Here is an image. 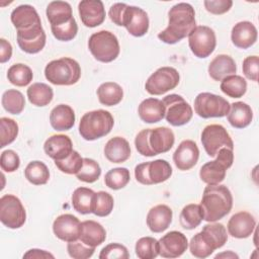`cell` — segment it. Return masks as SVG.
<instances>
[{"instance_id": "cell-1", "label": "cell", "mask_w": 259, "mask_h": 259, "mask_svg": "<svg viewBox=\"0 0 259 259\" xmlns=\"http://www.w3.org/2000/svg\"><path fill=\"white\" fill-rule=\"evenodd\" d=\"M168 26L158 33V38L168 45L177 44L196 27L195 11L189 3L173 5L168 12Z\"/></svg>"}, {"instance_id": "cell-2", "label": "cell", "mask_w": 259, "mask_h": 259, "mask_svg": "<svg viewBox=\"0 0 259 259\" xmlns=\"http://www.w3.org/2000/svg\"><path fill=\"white\" fill-rule=\"evenodd\" d=\"M199 205L202 210L203 221L213 223L230 213L233 207V195L226 185L207 184L203 190Z\"/></svg>"}, {"instance_id": "cell-3", "label": "cell", "mask_w": 259, "mask_h": 259, "mask_svg": "<svg viewBox=\"0 0 259 259\" xmlns=\"http://www.w3.org/2000/svg\"><path fill=\"white\" fill-rule=\"evenodd\" d=\"M114 124L112 114L104 109L88 111L79 122V134L86 141H95L107 136Z\"/></svg>"}, {"instance_id": "cell-4", "label": "cell", "mask_w": 259, "mask_h": 259, "mask_svg": "<svg viewBox=\"0 0 259 259\" xmlns=\"http://www.w3.org/2000/svg\"><path fill=\"white\" fill-rule=\"evenodd\" d=\"M45 77L54 85L70 86L79 81L81 77V67L76 60L63 57L47 64Z\"/></svg>"}, {"instance_id": "cell-5", "label": "cell", "mask_w": 259, "mask_h": 259, "mask_svg": "<svg viewBox=\"0 0 259 259\" xmlns=\"http://www.w3.org/2000/svg\"><path fill=\"white\" fill-rule=\"evenodd\" d=\"M88 49L95 60L101 63L114 61L120 52L117 37L108 30H100L90 35Z\"/></svg>"}, {"instance_id": "cell-6", "label": "cell", "mask_w": 259, "mask_h": 259, "mask_svg": "<svg viewBox=\"0 0 259 259\" xmlns=\"http://www.w3.org/2000/svg\"><path fill=\"white\" fill-rule=\"evenodd\" d=\"M229 110V101L210 92H201L194 99V111L202 118L224 117L228 114Z\"/></svg>"}, {"instance_id": "cell-7", "label": "cell", "mask_w": 259, "mask_h": 259, "mask_svg": "<svg viewBox=\"0 0 259 259\" xmlns=\"http://www.w3.org/2000/svg\"><path fill=\"white\" fill-rule=\"evenodd\" d=\"M165 106V118L173 126H181L190 121L193 110L190 104L178 94H169L162 99Z\"/></svg>"}, {"instance_id": "cell-8", "label": "cell", "mask_w": 259, "mask_h": 259, "mask_svg": "<svg viewBox=\"0 0 259 259\" xmlns=\"http://www.w3.org/2000/svg\"><path fill=\"white\" fill-rule=\"evenodd\" d=\"M0 221L9 229H19L26 221V211L20 199L13 194L0 198Z\"/></svg>"}, {"instance_id": "cell-9", "label": "cell", "mask_w": 259, "mask_h": 259, "mask_svg": "<svg viewBox=\"0 0 259 259\" xmlns=\"http://www.w3.org/2000/svg\"><path fill=\"white\" fill-rule=\"evenodd\" d=\"M188 46L192 54L199 58L209 57L217 46V37L212 28L206 25H198L188 34Z\"/></svg>"}, {"instance_id": "cell-10", "label": "cell", "mask_w": 259, "mask_h": 259, "mask_svg": "<svg viewBox=\"0 0 259 259\" xmlns=\"http://www.w3.org/2000/svg\"><path fill=\"white\" fill-rule=\"evenodd\" d=\"M180 81L178 71L173 67L157 69L146 81L145 89L151 95H162L174 89Z\"/></svg>"}, {"instance_id": "cell-11", "label": "cell", "mask_w": 259, "mask_h": 259, "mask_svg": "<svg viewBox=\"0 0 259 259\" xmlns=\"http://www.w3.org/2000/svg\"><path fill=\"white\" fill-rule=\"evenodd\" d=\"M201 144L206 154L215 157L220 149L230 148L234 150V142L222 124H208L201 133Z\"/></svg>"}, {"instance_id": "cell-12", "label": "cell", "mask_w": 259, "mask_h": 259, "mask_svg": "<svg viewBox=\"0 0 259 259\" xmlns=\"http://www.w3.org/2000/svg\"><path fill=\"white\" fill-rule=\"evenodd\" d=\"M121 26H124L133 36H143L149 30V16L144 9L126 5L121 18Z\"/></svg>"}, {"instance_id": "cell-13", "label": "cell", "mask_w": 259, "mask_h": 259, "mask_svg": "<svg viewBox=\"0 0 259 259\" xmlns=\"http://www.w3.org/2000/svg\"><path fill=\"white\" fill-rule=\"evenodd\" d=\"M159 255L163 258H178L187 250L186 236L179 231H171L158 240Z\"/></svg>"}, {"instance_id": "cell-14", "label": "cell", "mask_w": 259, "mask_h": 259, "mask_svg": "<svg viewBox=\"0 0 259 259\" xmlns=\"http://www.w3.org/2000/svg\"><path fill=\"white\" fill-rule=\"evenodd\" d=\"M17 44L21 51L27 54H37L46 46L47 35L41 24L26 30L16 31Z\"/></svg>"}, {"instance_id": "cell-15", "label": "cell", "mask_w": 259, "mask_h": 259, "mask_svg": "<svg viewBox=\"0 0 259 259\" xmlns=\"http://www.w3.org/2000/svg\"><path fill=\"white\" fill-rule=\"evenodd\" d=\"M81 222L71 213H64L54 221L53 232L55 236L64 242H73L79 240Z\"/></svg>"}, {"instance_id": "cell-16", "label": "cell", "mask_w": 259, "mask_h": 259, "mask_svg": "<svg viewBox=\"0 0 259 259\" xmlns=\"http://www.w3.org/2000/svg\"><path fill=\"white\" fill-rule=\"evenodd\" d=\"M82 23L87 27H96L105 19V8L100 0H82L78 4Z\"/></svg>"}, {"instance_id": "cell-17", "label": "cell", "mask_w": 259, "mask_h": 259, "mask_svg": "<svg viewBox=\"0 0 259 259\" xmlns=\"http://www.w3.org/2000/svg\"><path fill=\"white\" fill-rule=\"evenodd\" d=\"M199 158V149L192 140L182 141L173 154V162L178 170L187 171L193 168Z\"/></svg>"}, {"instance_id": "cell-18", "label": "cell", "mask_w": 259, "mask_h": 259, "mask_svg": "<svg viewBox=\"0 0 259 259\" xmlns=\"http://www.w3.org/2000/svg\"><path fill=\"white\" fill-rule=\"evenodd\" d=\"M256 228L255 218L248 211H239L231 217L228 222V232L233 238L246 239Z\"/></svg>"}, {"instance_id": "cell-19", "label": "cell", "mask_w": 259, "mask_h": 259, "mask_svg": "<svg viewBox=\"0 0 259 259\" xmlns=\"http://www.w3.org/2000/svg\"><path fill=\"white\" fill-rule=\"evenodd\" d=\"M12 24L17 30H26L41 24L40 17L35 8L29 4H22L13 9L10 15Z\"/></svg>"}, {"instance_id": "cell-20", "label": "cell", "mask_w": 259, "mask_h": 259, "mask_svg": "<svg viewBox=\"0 0 259 259\" xmlns=\"http://www.w3.org/2000/svg\"><path fill=\"white\" fill-rule=\"evenodd\" d=\"M257 36V28L250 21H240L236 23L231 31V39L233 45L243 50L252 47L256 42Z\"/></svg>"}, {"instance_id": "cell-21", "label": "cell", "mask_w": 259, "mask_h": 259, "mask_svg": "<svg viewBox=\"0 0 259 259\" xmlns=\"http://www.w3.org/2000/svg\"><path fill=\"white\" fill-rule=\"evenodd\" d=\"M173 211L166 204L153 206L147 214V226L153 233H162L168 229L172 223Z\"/></svg>"}, {"instance_id": "cell-22", "label": "cell", "mask_w": 259, "mask_h": 259, "mask_svg": "<svg viewBox=\"0 0 259 259\" xmlns=\"http://www.w3.org/2000/svg\"><path fill=\"white\" fill-rule=\"evenodd\" d=\"M45 153L55 161L67 158L73 151V143L66 135H54L44 144Z\"/></svg>"}, {"instance_id": "cell-23", "label": "cell", "mask_w": 259, "mask_h": 259, "mask_svg": "<svg viewBox=\"0 0 259 259\" xmlns=\"http://www.w3.org/2000/svg\"><path fill=\"white\" fill-rule=\"evenodd\" d=\"M174 142V133L169 127L158 126L150 130L149 145L155 156L170 151Z\"/></svg>"}, {"instance_id": "cell-24", "label": "cell", "mask_w": 259, "mask_h": 259, "mask_svg": "<svg viewBox=\"0 0 259 259\" xmlns=\"http://www.w3.org/2000/svg\"><path fill=\"white\" fill-rule=\"evenodd\" d=\"M106 239V231L101 224L87 220L81 222L79 240L89 247L96 248L101 245Z\"/></svg>"}, {"instance_id": "cell-25", "label": "cell", "mask_w": 259, "mask_h": 259, "mask_svg": "<svg viewBox=\"0 0 259 259\" xmlns=\"http://www.w3.org/2000/svg\"><path fill=\"white\" fill-rule=\"evenodd\" d=\"M138 114L144 122L156 123L165 117V106L158 98H146L140 103Z\"/></svg>"}, {"instance_id": "cell-26", "label": "cell", "mask_w": 259, "mask_h": 259, "mask_svg": "<svg viewBox=\"0 0 259 259\" xmlns=\"http://www.w3.org/2000/svg\"><path fill=\"white\" fill-rule=\"evenodd\" d=\"M207 71L211 79L214 81H222L227 76L234 75L237 72V66L231 56L221 54L211 60Z\"/></svg>"}, {"instance_id": "cell-27", "label": "cell", "mask_w": 259, "mask_h": 259, "mask_svg": "<svg viewBox=\"0 0 259 259\" xmlns=\"http://www.w3.org/2000/svg\"><path fill=\"white\" fill-rule=\"evenodd\" d=\"M104 156L111 163H123L131 156L128 142L122 137L111 138L104 146Z\"/></svg>"}, {"instance_id": "cell-28", "label": "cell", "mask_w": 259, "mask_h": 259, "mask_svg": "<svg viewBox=\"0 0 259 259\" xmlns=\"http://www.w3.org/2000/svg\"><path fill=\"white\" fill-rule=\"evenodd\" d=\"M75 112L70 105L59 104L50 113V123L56 131H69L75 124Z\"/></svg>"}, {"instance_id": "cell-29", "label": "cell", "mask_w": 259, "mask_h": 259, "mask_svg": "<svg viewBox=\"0 0 259 259\" xmlns=\"http://www.w3.org/2000/svg\"><path fill=\"white\" fill-rule=\"evenodd\" d=\"M229 123L235 128H244L248 126L253 119V111L250 105L243 101H237L230 104V110L227 114Z\"/></svg>"}, {"instance_id": "cell-30", "label": "cell", "mask_w": 259, "mask_h": 259, "mask_svg": "<svg viewBox=\"0 0 259 259\" xmlns=\"http://www.w3.org/2000/svg\"><path fill=\"white\" fill-rule=\"evenodd\" d=\"M202 240L214 251L222 248L228 241L227 230L223 224L210 223L203 226L199 232Z\"/></svg>"}, {"instance_id": "cell-31", "label": "cell", "mask_w": 259, "mask_h": 259, "mask_svg": "<svg viewBox=\"0 0 259 259\" xmlns=\"http://www.w3.org/2000/svg\"><path fill=\"white\" fill-rule=\"evenodd\" d=\"M47 18L51 26L60 25L73 18L72 7L65 1H52L47 6Z\"/></svg>"}, {"instance_id": "cell-32", "label": "cell", "mask_w": 259, "mask_h": 259, "mask_svg": "<svg viewBox=\"0 0 259 259\" xmlns=\"http://www.w3.org/2000/svg\"><path fill=\"white\" fill-rule=\"evenodd\" d=\"M228 168L217 158L212 161L203 164L199 170V177L202 182L214 185L220 184L226 177Z\"/></svg>"}, {"instance_id": "cell-33", "label": "cell", "mask_w": 259, "mask_h": 259, "mask_svg": "<svg viewBox=\"0 0 259 259\" xmlns=\"http://www.w3.org/2000/svg\"><path fill=\"white\" fill-rule=\"evenodd\" d=\"M96 94L99 102L105 106L116 105L123 98V90L121 86L115 82H104L100 84Z\"/></svg>"}, {"instance_id": "cell-34", "label": "cell", "mask_w": 259, "mask_h": 259, "mask_svg": "<svg viewBox=\"0 0 259 259\" xmlns=\"http://www.w3.org/2000/svg\"><path fill=\"white\" fill-rule=\"evenodd\" d=\"M26 95L32 105L44 107L52 102L54 97V91L48 84L36 82L31 84L27 88Z\"/></svg>"}, {"instance_id": "cell-35", "label": "cell", "mask_w": 259, "mask_h": 259, "mask_svg": "<svg viewBox=\"0 0 259 259\" xmlns=\"http://www.w3.org/2000/svg\"><path fill=\"white\" fill-rule=\"evenodd\" d=\"M94 191L87 187H78L73 191L71 200L73 208L81 213L88 214L92 212V202Z\"/></svg>"}, {"instance_id": "cell-36", "label": "cell", "mask_w": 259, "mask_h": 259, "mask_svg": "<svg viewBox=\"0 0 259 259\" xmlns=\"http://www.w3.org/2000/svg\"><path fill=\"white\" fill-rule=\"evenodd\" d=\"M222 92L231 98H240L247 91V81L240 75H230L221 81Z\"/></svg>"}, {"instance_id": "cell-37", "label": "cell", "mask_w": 259, "mask_h": 259, "mask_svg": "<svg viewBox=\"0 0 259 259\" xmlns=\"http://www.w3.org/2000/svg\"><path fill=\"white\" fill-rule=\"evenodd\" d=\"M26 180L33 185H44L50 179V171L47 165L41 161H31L24 169Z\"/></svg>"}, {"instance_id": "cell-38", "label": "cell", "mask_w": 259, "mask_h": 259, "mask_svg": "<svg viewBox=\"0 0 259 259\" xmlns=\"http://www.w3.org/2000/svg\"><path fill=\"white\" fill-rule=\"evenodd\" d=\"M203 221L202 210L199 204L190 203L185 205L179 215V223L185 230H193L197 228Z\"/></svg>"}, {"instance_id": "cell-39", "label": "cell", "mask_w": 259, "mask_h": 259, "mask_svg": "<svg viewBox=\"0 0 259 259\" xmlns=\"http://www.w3.org/2000/svg\"><path fill=\"white\" fill-rule=\"evenodd\" d=\"M149 179L153 184H159L168 180L172 175V167L164 159L149 161Z\"/></svg>"}, {"instance_id": "cell-40", "label": "cell", "mask_w": 259, "mask_h": 259, "mask_svg": "<svg viewBox=\"0 0 259 259\" xmlns=\"http://www.w3.org/2000/svg\"><path fill=\"white\" fill-rule=\"evenodd\" d=\"M8 81L17 87H24L28 85L33 79V73L31 69L22 63L12 65L7 71Z\"/></svg>"}, {"instance_id": "cell-41", "label": "cell", "mask_w": 259, "mask_h": 259, "mask_svg": "<svg viewBox=\"0 0 259 259\" xmlns=\"http://www.w3.org/2000/svg\"><path fill=\"white\" fill-rule=\"evenodd\" d=\"M3 108L11 114H20L25 106L23 94L16 89L6 90L1 98Z\"/></svg>"}, {"instance_id": "cell-42", "label": "cell", "mask_w": 259, "mask_h": 259, "mask_svg": "<svg viewBox=\"0 0 259 259\" xmlns=\"http://www.w3.org/2000/svg\"><path fill=\"white\" fill-rule=\"evenodd\" d=\"M130 180V170L125 167L112 168L104 176L105 185L112 190H118L125 187Z\"/></svg>"}, {"instance_id": "cell-43", "label": "cell", "mask_w": 259, "mask_h": 259, "mask_svg": "<svg viewBox=\"0 0 259 259\" xmlns=\"http://www.w3.org/2000/svg\"><path fill=\"white\" fill-rule=\"evenodd\" d=\"M135 251L140 259H154L159 256V242L153 237H142L137 241Z\"/></svg>"}, {"instance_id": "cell-44", "label": "cell", "mask_w": 259, "mask_h": 259, "mask_svg": "<svg viewBox=\"0 0 259 259\" xmlns=\"http://www.w3.org/2000/svg\"><path fill=\"white\" fill-rule=\"evenodd\" d=\"M114 206V200L111 194L106 191L94 193L92 202V213L97 217H107L111 213Z\"/></svg>"}, {"instance_id": "cell-45", "label": "cell", "mask_w": 259, "mask_h": 259, "mask_svg": "<svg viewBox=\"0 0 259 259\" xmlns=\"http://www.w3.org/2000/svg\"><path fill=\"white\" fill-rule=\"evenodd\" d=\"M101 175V168L99 164L91 159V158H83V166L76 174L78 180L86 182V183H93Z\"/></svg>"}, {"instance_id": "cell-46", "label": "cell", "mask_w": 259, "mask_h": 259, "mask_svg": "<svg viewBox=\"0 0 259 259\" xmlns=\"http://www.w3.org/2000/svg\"><path fill=\"white\" fill-rule=\"evenodd\" d=\"M18 135L17 122L9 117L0 118V148L13 143Z\"/></svg>"}, {"instance_id": "cell-47", "label": "cell", "mask_w": 259, "mask_h": 259, "mask_svg": "<svg viewBox=\"0 0 259 259\" xmlns=\"http://www.w3.org/2000/svg\"><path fill=\"white\" fill-rule=\"evenodd\" d=\"M55 165L61 172L65 174L76 175L83 166V158L77 151L73 150L67 158L55 161Z\"/></svg>"}, {"instance_id": "cell-48", "label": "cell", "mask_w": 259, "mask_h": 259, "mask_svg": "<svg viewBox=\"0 0 259 259\" xmlns=\"http://www.w3.org/2000/svg\"><path fill=\"white\" fill-rule=\"evenodd\" d=\"M51 30L54 37L57 38L58 40L69 41V40H72L77 35L78 25L75 18L73 17L66 23L51 26Z\"/></svg>"}, {"instance_id": "cell-49", "label": "cell", "mask_w": 259, "mask_h": 259, "mask_svg": "<svg viewBox=\"0 0 259 259\" xmlns=\"http://www.w3.org/2000/svg\"><path fill=\"white\" fill-rule=\"evenodd\" d=\"M189 251L192 256L200 259L210 256L213 252V250L202 240L199 233L195 234L191 238L189 242Z\"/></svg>"}, {"instance_id": "cell-50", "label": "cell", "mask_w": 259, "mask_h": 259, "mask_svg": "<svg viewBox=\"0 0 259 259\" xmlns=\"http://www.w3.org/2000/svg\"><path fill=\"white\" fill-rule=\"evenodd\" d=\"M67 251L71 258L74 259H88L95 251V248L85 245L80 240L69 242L67 245Z\"/></svg>"}, {"instance_id": "cell-51", "label": "cell", "mask_w": 259, "mask_h": 259, "mask_svg": "<svg viewBox=\"0 0 259 259\" xmlns=\"http://www.w3.org/2000/svg\"><path fill=\"white\" fill-rule=\"evenodd\" d=\"M130 257L125 246L118 243H110L102 248L99 254L100 259H127Z\"/></svg>"}, {"instance_id": "cell-52", "label": "cell", "mask_w": 259, "mask_h": 259, "mask_svg": "<svg viewBox=\"0 0 259 259\" xmlns=\"http://www.w3.org/2000/svg\"><path fill=\"white\" fill-rule=\"evenodd\" d=\"M20 166L19 156L13 150H5L0 156V167L3 171L12 173Z\"/></svg>"}, {"instance_id": "cell-53", "label": "cell", "mask_w": 259, "mask_h": 259, "mask_svg": "<svg viewBox=\"0 0 259 259\" xmlns=\"http://www.w3.org/2000/svg\"><path fill=\"white\" fill-rule=\"evenodd\" d=\"M151 128L142 130L135 138V146L139 154L145 157H153L155 156L152 152L149 145V134Z\"/></svg>"}, {"instance_id": "cell-54", "label": "cell", "mask_w": 259, "mask_h": 259, "mask_svg": "<svg viewBox=\"0 0 259 259\" xmlns=\"http://www.w3.org/2000/svg\"><path fill=\"white\" fill-rule=\"evenodd\" d=\"M258 68H259V58L258 56L246 57L243 61L242 69L245 77L251 81H258Z\"/></svg>"}, {"instance_id": "cell-55", "label": "cell", "mask_w": 259, "mask_h": 259, "mask_svg": "<svg viewBox=\"0 0 259 259\" xmlns=\"http://www.w3.org/2000/svg\"><path fill=\"white\" fill-rule=\"evenodd\" d=\"M204 8L211 14L221 15L228 12L232 6V0H204L203 1Z\"/></svg>"}, {"instance_id": "cell-56", "label": "cell", "mask_w": 259, "mask_h": 259, "mask_svg": "<svg viewBox=\"0 0 259 259\" xmlns=\"http://www.w3.org/2000/svg\"><path fill=\"white\" fill-rule=\"evenodd\" d=\"M148 167H149V162H144V163L138 164L135 167L136 180L143 185H152V183L149 179Z\"/></svg>"}, {"instance_id": "cell-57", "label": "cell", "mask_w": 259, "mask_h": 259, "mask_svg": "<svg viewBox=\"0 0 259 259\" xmlns=\"http://www.w3.org/2000/svg\"><path fill=\"white\" fill-rule=\"evenodd\" d=\"M126 5L127 4H125V3H114L109 8L108 16L114 24L121 26V18H122V14H123V11H124Z\"/></svg>"}, {"instance_id": "cell-58", "label": "cell", "mask_w": 259, "mask_h": 259, "mask_svg": "<svg viewBox=\"0 0 259 259\" xmlns=\"http://www.w3.org/2000/svg\"><path fill=\"white\" fill-rule=\"evenodd\" d=\"M12 56V46L5 38H0V63L4 64L10 60Z\"/></svg>"}, {"instance_id": "cell-59", "label": "cell", "mask_w": 259, "mask_h": 259, "mask_svg": "<svg viewBox=\"0 0 259 259\" xmlns=\"http://www.w3.org/2000/svg\"><path fill=\"white\" fill-rule=\"evenodd\" d=\"M23 258H28V259H47V258H52L54 259L55 256L46 251V250H41V249H30L28 250L24 255Z\"/></svg>"}, {"instance_id": "cell-60", "label": "cell", "mask_w": 259, "mask_h": 259, "mask_svg": "<svg viewBox=\"0 0 259 259\" xmlns=\"http://www.w3.org/2000/svg\"><path fill=\"white\" fill-rule=\"evenodd\" d=\"M214 258L215 259H218V258H228V259H234V258H239V256L236 254V253H234L233 251H227V252H223V253H220V254H217L215 256H214Z\"/></svg>"}]
</instances>
